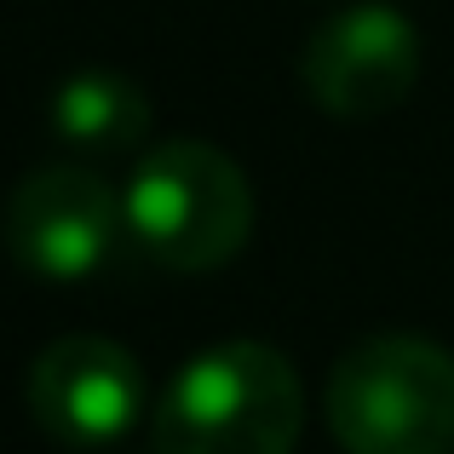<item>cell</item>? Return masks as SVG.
I'll list each match as a JSON object with an SVG mask.
<instances>
[{
	"mask_svg": "<svg viewBox=\"0 0 454 454\" xmlns=\"http://www.w3.org/2000/svg\"><path fill=\"white\" fill-rule=\"evenodd\" d=\"M127 236L161 270H219L254 236L247 173L207 138H161L127 184Z\"/></svg>",
	"mask_w": 454,
	"mask_h": 454,
	"instance_id": "7a4b0ae2",
	"label": "cell"
},
{
	"mask_svg": "<svg viewBox=\"0 0 454 454\" xmlns=\"http://www.w3.org/2000/svg\"><path fill=\"white\" fill-rule=\"evenodd\" d=\"M305 432V386L265 340L196 351L150 409L155 454H294Z\"/></svg>",
	"mask_w": 454,
	"mask_h": 454,
	"instance_id": "6da1fadb",
	"label": "cell"
},
{
	"mask_svg": "<svg viewBox=\"0 0 454 454\" xmlns=\"http://www.w3.org/2000/svg\"><path fill=\"white\" fill-rule=\"evenodd\" d=\"M6 254L41 282H81L127 231V201L87 167H35L6 196Z\"/></svg>",
	"mask_w": 454,
	"mask_h": 454,
	"instance_id": "5b68a950",
	"label": "cell"
},
{
	"mask_svg": "<svg viewBox=\"0 0 454 454\" xmlns=\"http://www.w3.org/2000/svg\"><path fill=\"white\" fill-rule=\"evenodd\" d=\"M300 75L310 104L340 121L391 115L420 87V29L397 6L356 0L310 35Z\"/></svg>",
	"mask_w": 454,
	"mask_h": 454,
	"instance_id": "8992f818",
	"label": "cell"
},
{
	"mask_svg": "<svg viewBox=\"0 0 454 454\" xmlns=\"http://www.w3.org/2000/svg\"><path fill=\"white\" fill-rule=\"evenodd\" d=\"M328 432L345 454H454V356L420 333H374L328 374Z\"/></svg>",
	"mask_w": 454,
	"mask_h": 454,
	"instance_id": "3957f363",
	"label": "cell"
},
{
	"mask_svg": "<svg viewBox=\"0 0 454 454\" xmlns=\"http://www.w3.org/2000/svg\"><path fill=\"white\" fill-rule=\"evenodd\" d=\"M52 133L75 150L110 155V150H133L150 133V98L133 75L115 69H75L69 81H58L52 104Z\"/></svg>",
	"mask_w": 454,
	"mask_h": 454,
	"instance_id": "52a82bcc",
	"label": "cell"
},
{
	"mask_svg": "<svg viewBox=\"0 0 454 454\" xmlns=\"http://www.w3.org/2000/svg\"><path fill=\"white\" fill-rule=\"evenodd\" d=\"M29 420L64 449H110L145 420V363L121 340L64 333L29 363Z\"/></svg>",
	"mask_w": 454,
	"mask_h": 454,
	"instance_id": "277c9868",
	"label": "cell"
}]
</instances>
